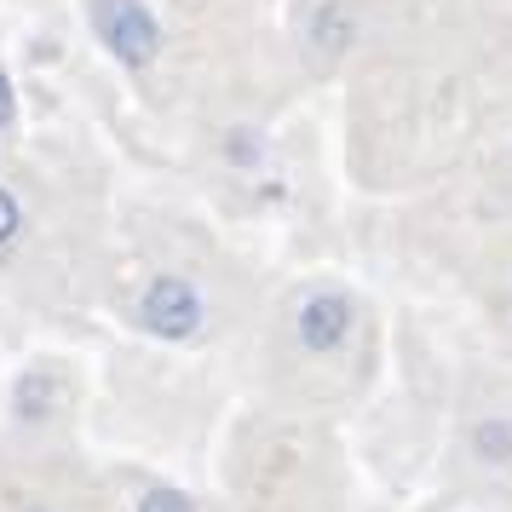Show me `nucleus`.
<instances>
[{
	"mask_svg": "<svg viewBox=\"0 0 512 512\" xmlns=\"http://www.w3.org/2000/svg\"><path fill=\"white\" fill-rule=\"evenodd\" d=\"M93 29L127 70L156 64V52H162V24L144 0H93Z\"/></svg>",
	"mask_w": 512,
	"mask_h": 512,
	"instance_id": "nucleus-1",
	"label": "nucleus"
},
{
	"mask_svg": "<svg viewBox=\"0 0 512 512\" xmlns=\"http://www.w3.org/2000/svg\"><path fill=\"white\" fill-rule=\"evenodd\" d=\"M351 328H357V305L351 294L340 288H317V294H305L300 311H294V334H300V346L311 357H334V351L351 340Z\"/></svg>",
	"mask_w": 512,
	"mask_h": 512,
	"instance_id": "nucleus-2",
	"label": "nucleus"
},
{
	"mask_svg": "<svg viewBox=\"0 0 512 512\" xmlns=\"http://www.w3.org/2000/svg\"><path fill=\"white\" fill-rule=\"evenodd\" d=\"M202 323V300H196V288L179 277H156L144 288V328L150 334H162V340H185L196 334Z\"/></svg>",
	"mask_w": 512,
	"mask_h": 512,
	"instance_id": "nucleus-3",
	"label": "nucleus"
},
{
	"mask_svg": "<svg viewBox=\"0 0 512 512\" xmlns=\"http://www.w3.org/2000/svg\"><path fill=\"white\" fill-rule=\"evenodd\" d=\"M466 455L489 472H512V415L507 409H489V415L466 420Z\"/></svg>",
	"mask_w": 512,
	"mask_h": 512,
	"instance_id": "nucleus-4",
	"label": "nucleus"
},
{
	"mask_svg": "<svg viewBox=\"0 0 512 512\" xmlns=\"http://www.w3.org/2000/svg\"><path fill=\"white\" fill-rule=\"evenodd\" d=\"M346 47H357V12H351V0H323L311 18V52L334 64V58H346Z\"/></svg>",
	"mask_w": 512,
	"mask_h": 512,
	"instance_id": "nucleus-5",
	"label": "nucleus"
},
{
	"mask_svg": "<svg viewBox=\"0 0 512 512\" xmlns=\"http://www.w3.org/2000/svg\"><path fill=\"white\" fill-rule=\"evenodd\" d=\"M52 403H58V386H52L47 374H24V380H18V415L24 420H41Z\"/></svg>",
	"mask_w": 512,
	"mask_h": 512,
	"instance_id": "nucleus-6",
	"label": "nucleus"
},
{
	"mask_svg": "<svg viewBox=\"0 0 512 512\" xmlns=\"http://www.w3.org/2000/svg\"><path fill=\"white\" fill-rule=\"evenodd\" d=\"M139 512H196V507H190L179 489H150V495L139 501Z\"/></svg>",
	"mask_w": 512,
	"mask_h": 512,
	"instance_id": "nucleus-7",
	"label": "nucleus"
},
{
	"mask_svg": "<svg viewBox=\"0 0 512 512\" xmlns=\"http://www.w3.org/2000/svg\"><path fill=\"white\" fill-rule=\"evenodd\" d=\"M18 225H24V213H18V196L0 185V248H6L12 236H18Z\"/></svg>",
	"mask_w": 512,
	"mask_h": 512,
	"instance_id": "nucleus-8",
	"label": "nucleus"
},
{
	"mask_svg": "<svg viewBox=\"0 0 512 512\" xmlns=\"http://www.w3.org/2000/svg\"><path fill=\"white\" fill-rule=\"evenodd\" d=\"M225 156H236V162H254V156H259V133H231Z\"/></svg>",
	"mask_w": 512,
	"mask_h": 512,
	"instance_id": "nucleus-9",
	"label": "nucleus"
},
{
	"mask_svg": "<svg viewBox=\"0 0 512 512\" xmlns=\"http://www.w3.org/2000/svg\"><path fill=\"white\" fill-rule=\"evenodd\" d=\"M12 110H18V104H12V81H6V70H0V133L12 127Z\"/></svg>",
	"mask_w": 512,
	"mask_h": 512,
	"instance_id": "nucleus-10",
	"label": "nucleus"
}]
</instances>
